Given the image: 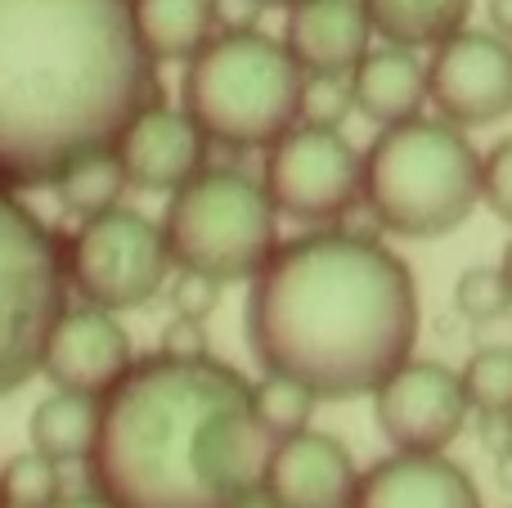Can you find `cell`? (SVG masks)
I'll list each match as a JSON object with an SVG mask.
<instances>
[{
    "mask_svg": "<svg viewBox=\"0 0 512 508\" xmlns=\"http://www.w3.org/2000/svg\"><path fill=\"white\" fill-rule=\"evenodd\" d=\"M131 0H0V189L59 185L158 104Z\"/></svg>",
    "mask_w": 512,
    "mask_h": 508,
    "instance_id": "obj_1",
    "label": "cell"
},
{
    "mask_svg": "<svg viewBox=\"0 0 512 508\" xmlns=\"http://www.w3.org/2000/svg\"><path fill=\"white\" fill-rule=\"evenodd\" d=\"M270 450L239 369L162 347L99 396L86 473L113 508H234L261 491Z\"/></svg>",
    "mask_w": 512,
    "mask_h": 508,
    "instance_id": "obj_2",
    "label": "cell"
},
{
    "mask_svg": "<svg viewBox=\"0 0 512 508\" xmlns=\"http://www.w3.org/2000/svg\"><path fill=\"white\" fill-rule=\"evenodd\" d=\"M248 342L265 374L297 378L319 401L373 396L414 356V275L364 234H301L252 279Z\"/></svg>",
    "mask_w": 512,
    "mask_h": 508,
    "instance_id": "obj_3",
    "label": "cell"
},
{
    "mask_svg": "<svg viewBox=\"0 0 512 508\" xmlns=\"http://www.w3.org/2000/svg\"><path fill=\"white\" fill-rule=\"evenodd\" d=\"M364 203L400 239H441L481 203V158L454 122L382 126L364 153Z\"/></svg>",
    "mask_w": 512,
    "mask_h": 508,
    "instance_id": "obj_4",
    "label": "cell"
},
{
    "mask_svg": "<svg viewBox=\"0 0 512 508\" xmlns=\"http://www.w3.org/2000/svg\"><path fill=\"white\" fill-rule=\"evenodd\" d=\"M301 99V63L283 41L252 27L212 36L185 72V113L225 149H270L301 122Z\"/></svg>",
    "mask_w": 512,
    "mask_h": 508,
    "instance_id": "obj_5",
    "label": "cell"
},
{
    "mask_svg": "<svg viewBox=\"0 0 512 508\" xmlns=\"http://www.w3.org/2000/svg\"><path fill=\"white\" fill-rule=\"evenodd\" d=\"M162 234L176 270L239 284L261 275L279 248V207L261 180L230 167H203L171 194Z\"/></svg>",
    "mask_w": 512,
    "mask_h": 508,
    "instance_id": "obj_6",
    "label": "cell"
},
{
    "mask_svg": "<svg viewBox=\"0 0 512 508\" xmlns=\"http://www.w3.org/2000/svg\"><path fill=\"white\" fill-rule=\"evenodd\" d=\"M68 261L50 225L0 189V401L41 374L54 320L68 311Z\"/></svg>",
    "mask_w": 512,
    "mask_h": 508,
    "instance_id": "obj_7",
    "label": "cell"
},
{
    "mask_svg": "<svg viewBox=\"0 0 512 508\" xmlns=\"http://www.w3.org/2000/svg\"><path fill=\"white\" fill-rule=\"evenodd\" d=\"M63 261H68L72 293L113 315L149 306L167 288V275L176 266L162 225L122 203L86 216L63 248Z\"/></svg>",
    "mask_w": 512,
    "mask_h": 508,
    "instance_id": "obj_8",
    "label": "cell"
},
{
    "mask_svg": "<svg viewBox=\"0 0 512 508\" xmlns=\"http://www.w3.org/2000/svg\"><path fill=\"white\" fill-rule=\"evenodd\" d=\"M265 194L283 216L306 225L342 221L364 198V158L337 126L297 122L265 158Z\"/></svg>",
    "mask_w": 512,
    "mask_h": 508,
    "instance_id": "obj_9",
    "label": "cell"
},
{
    "mask_svg": "<svg viewBox=\"0 0 512 508\" xmlns=\"http://www.w3.org/2000/svg\"><path fill=\"white\" fill-rule=\"evenodd\" d=\"M373 410H378V428L387 441L409 455H441L454 437L463 432L468 419V392H463V374L436 365V360L409 356L400 369H391L373 392Z\"/></svg>",
    "mask_w": 512,
    "mask_h": 508,
    "instance_id": "obj_10",
    "label": "cell"
},
{
    "mask_svg": "<svg viewBox=\"0 0 512 508\" xmlns=\"http://www.w3.org/2000/svg\"><path fill=\"white\" fill-rule=\"evenodd\" d=\"M427 99L454 126H490L512 113V41L454 32L427 63Z\"/></svg>",
    "mask_w": 512,
    "mask_h": 508,
    "instance_id": "obj_11",
    "label": "cell"
},
{
    "mask_svg": "<svg viewBox=\"0 0 512 508\" xmlns=\"http://www.w3.org/2000/svg\"><path fill=\"white\" fill-rule=\"evenodd\" d=\"M131 365L135 356L126 329L113 320V311L90 302L63 311L41 351V374L59 392H81V396H108Z\"/></svg>",
    "mask_w": 512,
    "mask_h": 508,
    "instance_id": "obj_12",
    "label": "cell"
},
{
    "mask_svg": "<svg viewBox=\"0 0 512 508\" xmlns=\"http://www.w3.org/2000/svg\"><path fill=\"white\" fill-rule=\"evenodd\" d=\"M203 149L207 135L185 108L149 104L122 140L113 144L117 162L126 171V185L149 189V194H176L189 176L203 171Z\"/></svg>",
    "mask_w": 512,
    "mask_h": 508,
    "instance_id": "obj_13",
    "label": "cell"
},
{
    "mask_svg": "<svg viewBox=\"0 0 512 508\" xmlns=\"http://www.w3.org/2000/svg\"><path fill=\"white\" fill-rule=\"evenodd\" d=\"M360 486L351 450L324 432H297L274 441L261 491L279 508H346Z\"/></svg>",
    "mask_w": 512,
    "mask_h": 508,
    "instance_id": "obj_14",
    "label": "cell"
},
{
    "mask_svg": "<svg viewBox=\"0 0 512 508\" xmlns=\"http://www.w3.org/2000/svg\"><path fill=\"white\" fill-rule=\"evenodd\" d=\"M346 508H486L481 491L459 464L441 455H409L396 450L391 459L360 473Z\"/></svg>",
    "mask_w": 512,
    "mask_h": 508,
    "instance_id": "obj_15",
    "label": "cell"
},
{
    "mask_svg": "<svg viewBox=\"0 0 512 508\" xmlns=\"http://www.w3.org/2000/svg\"><path fill=\"white\" fill-rule=\"evenodd\" d=\"M373 23L364 0H297L288 9L283 45L301 63L306 77H351L369 54Z\"/></svg>",
    "mask_w": 512,
    "mask_h": 508,
    "instance_id": "obj_16",
    "label": "cell"
},
{
    "mask_svg": "<svg viewBox=\"0 0 512 508\" xmlns=\"http://www.w3.org/2000/svg\"><path fill=\"white\" fill-rule=\"evenodd\" d=\"M351 95L355 108L378 126L414 122L427 104V63L405 45L369 50L351 72Z\"/></svg>",
    "mask_w": 512,
    "mask_h": 508,
    "instance_id": "obj_17",
    "label": "cell"
},
{
    "mask_svg": "<svg viewBox=\"0 0 512 508\" xmlns=\"http://www.w3.org/2000/svg\"><path fill=\"white\" fill-rule=\"evenodd\" d=\"M131 14L153 63H189L216 36L212 0H131Z\"/></svg>",
    "mask_w": 512,
    "mask_h": 508,
    "instance_id": "obj_18",
    "label": "cell"
},
{
    "mask_svg": "<svg viewBox=\"0 0 512 508\" xmlns=\"http://www.w3.org/2000/svg\"><path fill=\"white\" fill-rule=\"evenodd\" d=\"M472 0H364V14L373 23V36L387 45L423 50L441 45L454 32H463Z\"/></svg>",
    "mask_w": 512,
    "mask_h": 508,
    "instance_id": "obj_19",
    "label": "cell"
},
{
    "mask_svg": "<svg viewBox=\"0 0 512 508\" xmlns=\"http://www.w3.org/2000/svg\"><path fill=\"white\" fill-rule=\"evenodd\" d=\"M99 432V396H81V392H59L45 396L32 410V423H27V437H32V450H41L54 464H86L90 446H95Z\"/></svg>",
    "mask_w": 512,
    "mask_h": 508,
    "instance_id": "obj_20",
    "label": "cell"
},
{
    "mask_svg": "<svg viewBox=\"0 0 512 508\" xmlns=\"http://www.w3.org/2000/svg\"><path fill=\"white\" fill-rule=\"evenodd\" d=\"M54 189H59L63 207H68L77 221H86V216H99V212H108V207H117V198H122V189H126V171H122V162H117V153H99V158L77 162Z\"/></svg>",
    "mask_w": 512,
    "mask_h": 508,
    "instance_id": "obj_21",
    "label": "cell"
},
{
    "mask_svg": "<svg viewBox=\"0 0 512 508\" xmlns=\"http://www.w3.org/2000/svg\"><path fill=\"white\" fill-rule=\"evenodd\" d=\"M315 401H319V396L310 392V387H301L297 378L265 374L261 383H252L256 419H261V428L270 432L274 441L306 432L310 428V414H315Z\"/></svg>",
    "mask_w": 512,
    "mask_h": 508,
    "instance_id": "obj_22",
    "label": "cell"
},
{
    "mask_svg": "<svg viewBox=\"0 0 512 508\" xmlns=\"http://www.w3.org/2000/svg\"><path fill=\"white\" fill-rule=\"evenodd\" d=\"M63 495L59 464L45 459L41 450L14 455L0 468V504L5 508H50Z\"/></svg>",
    "mask_w": 512,
    "mask_h": 508,
    "instance_id": "obj_23",
    "label": "cell"
},
{
    "mask_svg": "<svg viewBox=\"0 0 512 508\" xmlns=\"http://www.w3.org/2000/svg\"><path fill=\"white\" fill-rule=\"evenodd\" d=\"M468 405L490 419H512V347H481L463 369Z\"/></svg>",
    "mask_w": 512,
    "mask_h": 508,
    "instance_id": "obj_24",
    "label": "cell"
},
{
    "mask_svg": "<svg viewBox=\"0 0 512 508\" xmlns=\"http://www.w3.org/2000/svg\"><path fill=\"white\" fill-rule=\"evenodd\" d=\"M454 306H459L463 320L472 324H490L504 320L512 311V284L504 275V266H472L459 275L454 284Z\"/></svg>",
    "mask_w": 512,
    "mask_h": 508,
    "instance_id": "obj_25",
    "label": "cell"
},
{
    "mask_svg": "<svg viewBox=\"0 0 512 508\" xmlns=\"http://www.w3.org/2000/svg\"><path fill=\"white\" fill-rule=\"evenodd\" d=\"M355 108L351 77H306V99H301V122L337 126Z\"/></svg>",
    "mask_w": 512,
    "mask_h": 508,
    "instance_id": "obj_26",
    "label": "cell"
},
{
    "mask_svg": "<svg viewBox=\"0 0 512 508\" xmlns=\"http://www.w3.org/2000/svg\"><path fill=\"white\" fill-rule=\"evenodd\" d=\"M481 198L499 221L512 225V140H499L481 158Z\"/></svg>",
    "mask_w": 512,
    "mask_h": 508,
    "instance_id": "obj_27",
    "label": "cell"
},
{
    "mask_svg": "<svg viewBox=\"0 0 512 508\" xmlns=\"http://www.w3.org/2000/svg\"><path fill=\"white\" fill-rule=\"evenodd\" d=\"M216 279H203V275H189V270H180V284H176V311L185 315V320H203L207 311L216 306Z\"/></svg>",
    "mask_w": 512,
    "mask_h": 508,
    "instance_id": "obj_28",
    "label": "cell"
},
{
    "mask_svg": "<svg viewBox=\"0 0 512 508\" xmlns=\"http://www.w3.org/2000/svg\"><path fill=\"white\" fill-rule=\"evenodd\" d=\"M490 23L504 41H512V0H490Z\"/></svg>",
    "mask_w": 512,
    "mask_h": 508,
    "instance_id": "obj_29",
    "label": "cell"
},
{
    "mask_svg": "<svg viewBox=\"0 0 512 508\" xmlns=\"http://www.w3.org/2000/svg\"><path fill=\"white\" fill-rule=\"evenodd\" d=\"M50 508H113L104 495H59Z\"/></svg>",
    "mask_w": 512,
    "mask_h": 508,
    "instance_id": "obj_30",
    "label": "cell"
},
{
    "mask_svg": "<svg viewBox=\"0 0 512 508\" xmlns=\"http://www.w3.org/2000/svg\"><path fill=\"white\" fill-rule=\"evenodd\" d=\"M234 508H279V504H274V500H270V495H265V491H252L248 500H239Z\"/></svg>",
    "mask_w": 512,
    "mask_h": 508,
    "instance_id": "obj_31",
    "label": "cell"
},
{
    "mask_svg": "<svg viewBox=\"0 0 512 508\" xmlns=\"http://www.w3.org/2000/svg\"><path fill=\"white\" fill-rule=\"evenodd\" d=\"M504 275H508V284H512V243L504 248Z\"/></svg>",
    "mask_w": 512,
    "mask_h": 508,
    "instance_id": "obj_32",
    "label": "cell"
},
{
    "mask_svg": "<svg viewBox=\"0 0 512 508\" xmlns=\"http://www.w3.org/2000/svg\"><path fill=\"white\" fill-rule=\"evenodd\" d=\"M252 5H283V9H292L297 0H252Z\"/></svg>",
    "mask_w": 512,
    "mask_h": 508,
    "instance_id": "obj_33",
    "label": "cell"
},
{
    "mask_svg": "<svg viewBox=\"0 0 512 508\" xmlns=\"http://www.w3.org/2000/svg\"><path fill=\"white\" fill-rule=\"evenodd\" d=\"M0 508H5V504H0Z\"/></svg>",
    "mask_w": 512,
    "mask_h": 508,
    "instance_id": "obj_34",
    "label": "cell"
}]
</instances>
